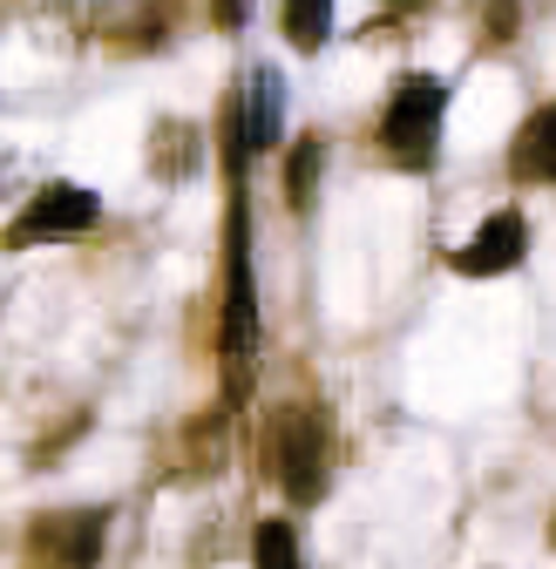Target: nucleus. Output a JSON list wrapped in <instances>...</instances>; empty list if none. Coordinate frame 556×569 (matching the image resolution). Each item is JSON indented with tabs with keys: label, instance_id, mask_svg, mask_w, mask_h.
<instances>
[{
	"label": "nucleus",
	"instance_id": "nucleus-2",
	"mask_svg": "<svg viewBox=\"0 0 556 569\" xmlns=\"http://www.w3.org/2000/svg\"><path fill=\"white\" fill-rule=\"evenodd\" d=\"M271 468L292 502H319L326 495V420L312 407H278L271 420Z\"/></svg>",
	"mask_w": 556,
	"mask_h": 569
},
{
	"label": "nucleus",
	"instance_id": "nucleus-9",
	"mask_svg": "<svg viewBox=\"0 0 556 569\" xmlns=\"http://www.w3.org/2000/svg\"><path fill=\"white\" fill-rule=\"evenodd\" d=\"M326 34H332V0H286V41L292 48H326Z\"/></svg>",
	"mask_w": 556,
	"mask_h": 569
},
{
	"label": "nucleus",
	"instance_id": "nucleus-4",
	"mask_svg": "<svg viewBox=\"0 0 556 569\" xmlns=\"http://www.w3.org/2000/svg\"><path fill=\"white\" fill-rule=\"evenodd\" d=\"M258 352V292H251V238H245V203H231V284H225V360L231 380Z\"/></svg>",
	"mask_w": 556,
	"mask_h": 569
},
{
	"label": "nucleus",
	"instance_id": "nucleus-7",
	"mask_svg": "<svg viewBox=\"0 0 556 569\" xmlns=\"http://www.w3.org/2000/svg\"><path fill=\"white\" fill-rule=\"evenodd\" d=\"M509 177L516 183H556V102L536 109L516 129V142H509Z\"/></svg>",
	"mask_w": 556,
	"mask_h": 569
},
{
	"label": "nucleus",
	"instance_id": "nucleus-10",
	"mask_svg": "<svg viewBox=\"0 0 556 569\" xmlns=\"http://www.w3.org/2000/svg\"><path fill=\"white\" fill-rule=\"evenodd\" d=\"M251 556H258V562H299V542H292V529H286V522H258Z\"/></svg>",
	"mask_w": 556,
	"mask_h": 569
},
{
	"label": "nucleus",
	"instance_id": "nucleus-3",
	"mask_svg": "<svg viewBox=\"0 0 556 569\" xmlns=\"http://www.w3.org/2000/svg\"><path fill=\"white\" fill-rule=\"evenodd\" d=\"M102 218V197L82 190V183H48L21 203V218L8 224V251H28V244H54V238H82L89 224Z\"/></svg>",
	"mask_w": 556,
	"mask_h": 569
},
{
	"label": "nucleus",
	"instance_id": "nucleus-5",
	"mask_svg": "<svg viewBox=\"0 0 556 569\" xmlns=\"http://www.w3.org/2000/svg\"><path fill=\"white\" fill-rule=\"evenodd\" d=\"M523 251H529V224L516 218V210H496V218L455 251V271H468V278H503V271L523 264Z\"/></svg>",
	"mask_w": 556,
	"mask_h": 569
},
{
	"label": "nucleus",
	"instance_id": "nucleus-8",
	"mask_svg": "<svg viewBox=\"0 0 556 569\" xmlns=\"http://www.w3.org/2000/svg\"><path fill=\"white\" fill-rule=\"evenodd\" d=\"M102 549V516H48L34 529V556H54V562H89Z\"/></svg>",
	"mask_w": 556,
	"mask_h": 569
},
{
	"label": "nucleus",
	"instance_id": "nucleus-6",
	"mask_svg": "<svg viewBox=\"0 0 556 569\" xmlns=\"http://www.w3.org/2000/svg\"><path fill=\"white\" fill-rule=\"evenodd\" d=\"M278 129H286V82H278V68H258L245 82V109L231 122V142L251 157V150H278Z\"/></svg>",
	"mask_w": 556,
	"mask_h": 569
},
{
	"label": "nucleus",
	"instance_id": "nucleus-12",
	"mask_svg": "<svg viewBox=\"0 0 556 569\" xmlns=\"http://www.w3.org/2000/svg\"><path fill=\"white\" fill-rule=\"evenodd\" d=\"M245 8H251V0H218V21H225V28H238V21H245Z\"/></svg>",
	"mask_w": 556,
	"mask_h": 569
},
{
	"label": "nucleus",
	"instance_id": "nucleus-1",
	"mask_svg": "<svg viewBox=\"0 0 556 569\" xmlns=\"http://www.w3.org/2000/svg\"><path fill=\"white\" fill-rule=\"evenodd\" d=\"M441 116H448V82L441 76H400L380 116V142L387 157L407 170H428L435 163V142H441Z\"/></svg>",
	"mask_w": 556,
	"mask_h": 569
},
{
	"label": "nucleus",
	"instance_id": "nucleus-11",
	"mask_svg": "<svg viewBox=\"0 0 556 569\" xmlns=\"http://www.w3.org/2000/svg\"><path fill=\"white\" fill-rule=\"evenodd\" d=\"M319 157H326V142H319V136H306V142H299V157H292V177H286L292 203H306V190H312V177H319Z\"/></svg>",
	"mask_w": 556,
	"mask_h": 569
}]
</instances>
